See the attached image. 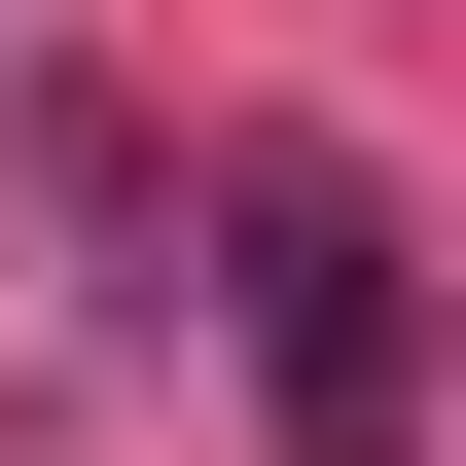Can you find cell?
Instances as JSON below:
<instances>
[{
    "mask_svg": "<svg viewBox=\"0 0 466 466\" xmlns=\"http://www.w3.org/2000/svg\"><path fill=\"white\" fill-rule=\"evenodd\" d=\"M216 216H251V395H288V466H431V359H395V216H359L323 144H251Z\"/></svg>",
    "mask_w": 466,
    "mask_h": 466,
    "instance_id": "cell-1",
    "label": "cell"
}]
</instances>
